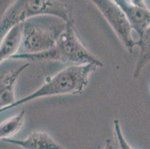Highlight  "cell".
Segmentation results:
<instances>
[{
	"label": "cell",
	"instance_id": "3957f363",
	"mask_svg": "<svg viewBox=\"0 0 150 149\" xmlns=\"http://www.w3.org/2000/svg\"><path fill=\"white\" fill-rule=\"evenodd\" d=\"M72 8L64 2L52 0H17L12 2L0 20V43L9 31L28 19L40 15L57 16L66 23L72 20Z\"/></svg>",
	"mask_w": 150,
	"mask_h": 149
},
{
	"label": "cell",
	"instance_id": "6da1fadb",
	"mask_svg": "<svg viewBox=\"0 0 150 149\" xmlns=\"http://www.w3.org/2000/svg\"><path fill=\"white\" fill-rule=\"evenodd\" d=\"M22 61H53L73 65L94 64L102 67L103 64L91 52L78 37L72 19L58 37L54 47L49 51L37 54L17 53L11 57Z\"/></svg>",
	"mask_w": 150,
	"mask_h": 149
},
{
	"label": "cell",
	"instance_id": "7c38bea8",
	"mask_svg": "<svg viewBox=\"0 0 150 149\" xmlns=\"http://www.w3.org/2000/svg\"><path fill=\"white\" fill-rule=\"evenodd\" d=\"M114 129L115 132L116 136H117V142L119 145L120 149H133V148L129 145L126 139L124 136L122 131L121 129L120 121L119 119H114Z\"/></svg>",
	"mask_w": 150,
	"mask_h": 149
},
{
	"label": "cell",
	"instance_id": "52a82bcc",
	"mask_svg": "<svg viewBox=\"0 0 150 149\" xmlns=\"http://www.w3.org/2000/svg\"><path fill=\"white\" fill-rule=\"evenodd\" d=\"M29 65V63H26L16 67L0 69V113L17 102L14 93L15 84L20 74Z\"/></svg>",
	"mask_w": 150,
	"mask_h": 149
},
{
	"label": "cell",
	"instance_id": "277c9868",
	"mask_svg": "<svg viewBox=\"0 0 150 149\" xmlns=\"http://www.w3.org/2000/svg\"><path fill=\"white\" fill-rule=\"evenodd\" d=\"M67 23L57 16L40 15L28 19L23 23L21 45L25 52L37 54L54 47Z\"/></svg>",
	"mask_w": 150,
	"mask_h": 149
},
{
	"label": "cell",
	"instance_id": "8992f818",
	"mask_svg": "<svg viewBox=\"0 0 150 149\" xmlns=\"http://www.w3.org/2000/svg\"><path fill=\"white\" fill-rule=\"evenodd\" d=\"M127 17L134 31L140 35L150 26V9L143 0H115Z\"/></svg>",
	"mask_w": 150,
	"mask_h": 149
},
{
	"label": "cell",
	"instance_id": "ba28073f",
	"mask_svg": "<svg viewBox=\"0 0 150 149\" xmlns=\"http://www.w3.org/2000/svg\"><path fill=\"white\" fill-rule=\"evenodd\" d=\"M3 141L10 144L17 145L24 149H66L54 140L48 133L40 131H33L25 139H6Z\"/></svg>",
	"mask_w": 150,
	"mask_h": 149
},
{
	"label": "cell",
	"instance_id": "7a4b0ae2",
	"mask_svg": "<svg viewBox=\"0 0 150 149\" xmlns=\"http://www.w3.org/2000/svg\"><path fill=\"white\" fill-rule=\"evenodd\" d=\"M98 68L94 64L69 66L49 79L48 81L36 91L17 100L2 112L8 111L13 107L40 98L81 93L88 85L91 74Z\"/></svg>",
	"mask_w": 150,
	"mask_h": 149
},
{
	"label": "cell",
	"instance_id": "8fae6325",
	"mask_svg": "<svg viewBox=\"0 0 150 149\" xmlns=\"http://www.w3.org/2000/svg\"><path fill=\"white\" fill-rule=\"evenodd\" d=\"M25 110L8 119L0 124V140L11 139L21 129L25 121Z\"/></svg>",
	"mask_w": 150,
	"mask_h": 149
},
{
	"label": "cell",
	"instance_id": "4fadbf2b",
	"mask_svg": "<svg viewBox=\"0 0 150 149\" xmlns=\"http://www.w3.org/2000/svg\"><path fill=\"white\" fill-rule=\"evenodd\" d=\"M12 2V1H0V20L2 19V16Z\"/></svg>",
	"mask_w": 150,
	"mask_h": 149
},
{
	"label": "cell",
	"instance_id": "5b68a950",
	"mask_svg": "<svg viewBox=\"0 0 150 149\" xmlns=\"http://www.w3.org/2000/svg\"><path fill=\"white\" fill-rule=\"evenodd\" d=\"M92 2L107 20L124 47L132 54L136 46V39L130 23L121 8L115 1L111 0H93Z\"/></svg>",
	"mask_w": 150,
	"mask_h": 149
},
{
	"label": "cell",
	"instance_id": "9c48e42d",
	"mask_svg": "<svg viewBox=\"0 0 150 149\" xmlns=\"http://www.w3.org/2000/svg\"><path fill=\"white\" fill-rule=\"evenodd\" d=\"M23 23L12 28L0 43V64L15 54L22 42Z\"/></svg>",
	"mask_w": 150,
	"mask_h": 149
},
{
	"label": "cell",
	"instance_id": "5bb4252c",
	"mask_svg": "<svg viewBox=\"0 0 150 149\" xmlns=\"http://www.w3.org/2000/svg\"><path fill=\"white\" fill-rule=\"evenodd\" d=\"M103 149H114V148H113L112 142H111V140H110V139L106 140L105 145L104 148Z\"/></svg>",
	"mask_w": 150,
	"mask_h": 149
},
{
	"label": "cell",
	"instance_id": "30bf717a",
	"mask_svg": "<svg viewBox=\"0 0 150 149\" xmlns=\"http://www.w3.org/2000/svg\"><path fill=\"white\" fill-rule=\"evenodd\" d=\"M136 46L139 48V55L133 78L139 77L142 71L150 63V26L136 40Z\"/></svg>",
	"mask_w": 150,
	"mask_h": 149
}]
</instances>
